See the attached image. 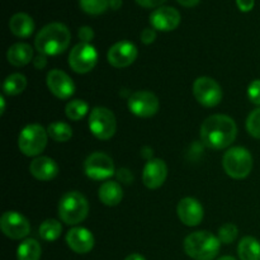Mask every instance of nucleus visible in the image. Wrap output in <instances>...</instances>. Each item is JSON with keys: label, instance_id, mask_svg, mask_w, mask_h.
Returning a JSON list of instances; mask_svg holds the SVG:
<instances>
[{"label": "nucleus", "instance_id": "22", "mask_svg": "<svg viewBox=\"0 0 260 260\" xmlns=\"http://www.w3.org/2000/svg\"><path fill=\"white\" fill-rule=\"evenodd\" d=\"M9 28L13 35L17 37L27 38L35 30V22H33L32 17L25 13H17L10 18Z\"/></svg>", "mask_w": 260, "mask_h": 260}, {"label": "nucleus", "instance_id": "4", "mask_svg": "<svg viewBox=\"0 0 260 260\" xmlns=\"http://www.w3.org/2000/svg\"><path fill=\"white\" fill-rule=\"evenodd\" d=\"M88 213V200L76 190L65 193L58 202V216L66 225H78L83 222Z\"/></svg>", "mask_w": 260, "mask_h": 260}, {"label": "nucleus", "instance_id": "8", "mask_svg": "<svg viewBox=\"0 0 260 260\" xmlns=\"http://www.w3.org/2000/svg\"><path fill=\"white\" fill-rule=\"evenodd\" d=\"M193 95L203 107L212 108L220 104L223 93L217 81L208 76H201L193 84Z\"/></svg>", "mask_w": 260, "mask_h": 260}, {"label": "nucleus", "instance_id": "7", "mask_svg": "<svg viewBox=\"0 0 260 260\" xmlns=\"http://www.w3.org/2000/svg\"><path fill=\"white\" fill-rule=\"evenodd\" d=\"M89 128L90 132L99 140L112 139L116 134L117 122L113 112L106 107H95L89 116Z\"/></svg>", "mask_w": 260, "mask_h": 260}, {"label": "nucleus", "instance_id": "2", "mask_svg": "<svg viewBox=\"0 0 260 260\" xmlns=\"http://www.w3.org/2000/svg\"><path fill=\"white\" fill-rule=\"evenodd\" d=\"M71 33L62 23H50L37 33L35 40L36 50L45 56H56L68 50Z\"/></svg>", "mask_w": 260, "mask_h": 260}, {"label": "nucleus", "instance_id": "12", "mask_svg": "<svg viewBox=\"0 0 260 260\" xmlns=\"http://www.w3.org/2000/svg\"><path fill=\"white\" fill-rule=\"evenodd\" d=\"M0 229L5 236L13 240H20L30 231L29 221L17 211H8L0 218Z\"/></svg>", "mask_w": 260, "mask_h": 260}, {"label": "nucleus", "instance_id": "6", "mask_svg": "<svg viewBox=\"0 0 260 260\" xmlns=\"http://www.w3.org/2000/svg\"><path fill=\"white\" fill-rule=\"evenodd\" d=\"M48 139L47 129L41 124H28L20 131L18 137V147L25 156H38L46 149Z\"/></svg>", "mask_w": 260, "mask_h": 260}, {"label": "nucleus", "instance_id": "14", "mask_svg": "<svg viewBox=\"0 0 260 260\" xmlns=\"http://www.w3.org/2000/svg\"><path fill=\"white\" fill-rule=\"evenodd\" d=\"M47 86L51 93L58 99H69L75 93V84L73 79L62 70L53 69L47 74Z\"/></svg>", "mask_w": 260, "mask_h": 260}, {"label": "nucleus", "instance_id": "43", "mask_svg": "<svg viewBox=\"0 0 260 260\" xmlns=\"http://www.w3.org/2000/svg\"><path fill=\"white\" fill-rule=\"evenodd\" d=\"M217 260H236V259H235V258H233V256L226 255V256H222V258H218Z\"/></svg>", "mask_w": 260, "mask_h": 260}, {"label": "nucleus", "instance_id": "27", "mask_svg": "<svg viewBox=\"0 0 260 260\" xmlns=\"http://www.w3.org/2000/svg\"><path fill=\"white\" fill-rule=\"evenodd\" d=\"M62 233V226L57 220L48 218L40 226V236L45 241H55L60 238Z\"/></svg>", "mask_w": 260, "mask_h": 260}, {"label": "nucleus", "instance_id": "32", "mask_svg": "<svg viewBox=\"0 0 260 260\" xmlns=\"http://www.w3.org/2000/svg\"><path fill=\"white\" fill-rule=\"evenodd\" d=\"M248 98L251 103L260 106V79L250 83L248 88Z\"/></svg>", "mask_w": 260, "mask_h": 260}, {"label": "nucleus", "instance_id": "21", "mask_svg": "<svg viewBox=\"0 0 260 260\" xmlns=\"http://www.w3.org/2000/svg\"><path fill=\"white\" fill-rule=\"evenodd\" d=\"M99 200L103 205L113 207V206L119 205V202L123 198V190L122 187L117 182H112V180H107L99 188Z\"/></svg>", "mask_w": 260, "mask_h": 260}, {"label": "nucleus", "instance_id": "29", "mask_svg": "<svg viewBox=\"0 0 260 260\" xmlns=\"http://www.w3.org/2000/svg\"><path fill=\"white\" fill-rule=\"evenodd\" d=\"M80 8L90 15H99L109 7V0H79Z\"/></svg>", "mask_w": 260, "mask_h": 260}, {"label": "nucleus", "instance_id": "5", "mask_svg": "<svg viewBox=\"0 0 260 260\" xmlns=\"http://www.w3.org/2000/svg\"><path fill=\"white\" fill-rule=\"evenodd\" d=\"M222 167L229 177L234 179H244L253 169V156L245 147H231L223 155Z\"/></svg>", "mask_w": 260, "mask_h": 260}, {"label": "nucleus", "instance_id": "39", "mask_svg": "<svg viewBox=\"0 0 260 260\" xmlns=\"http://www.w3.org/2000/svg\"><path fill=\"white\" fill-rule=\"evenodd\" d=\"M177 2L179 3L180 5H183V7L192 8V7H196V5L200 3V0H177Z\"/></svg>", "mask_w": 260, "mask_h": 260}, {"label": "nucleus", "instance_id": "33", "mask_svg": "<svg viewBox=\"0 0 260 260\" xmlns=\"http://www.w3.org/2000/svg\"><path fill=\"white\" fill-rule=\"evenodd\" d=\"M79 38L81 40V42L89 43L94 38V32L90 27H81L79 28Z\"/></svg>", "mask_w": 260, "mask_h": 260}, {"label": "nucleus", "instance_id": "15", "mask_svg": "<svg viewBox=\"0 0 260 260\" xmlns=\"http://www.w3.org/2000/svg\"><path fill=\"white\" fill-rule=\"evenodd\" d=\"M177 212L179 220L189 228L200 225L203 220V215H205L202 205L192 197H185L180 200V202L178 203Z\"/></svg>", "mask_w": 260, "mask_h": 260}, {"label": "nucleus", "instance_id": "3", "mask_svg": "<svg viewBox=\"0 0 260 260\" xmlns=\"http://www.w3.org/2000/svg\"><path fill=\"white\" fill-rule=\"evenodd\" d=\"M184 251L194 260H213L218 255L221 241L210 231H196L184 239Z\"/></svg>", "mask_w": 260, "mask_h": 260}, {"label": "nucleus", "instance_id": "1", "mask_svg": "<svg viewBox=\"0 0 260 260\" xmlns=\"http://www.w3.org/2000/svg\"><path fill=\"white\" fill-rule=\"evenodd\" d=\"M238 127L235 121L226 114L210 116L201 126V140L212 150H223L236 139Z\"/></svg>", "mask_w": 260, "mask_h": 260}, {"label": "nucleus", "instance_id": "16", "mask_svg": "<svg viewBox=\"0 0 260 260\" xmlns=\"http://www.w3.org/2000/svg\"><path fill=\"white\" fill-rule=\"evenodd\" d=\"M167 177L168 167L161 159L149 160L142 172V182L149 189H157L161 187Z\"/></svg>", "mask_w": 260, "mask_h": 260}, {"label": "nucleus", "instance_id": "28", "mask_svg": "<svg viewBox=\"0 0 260 260\" xmlns=\"http://www.w3.org/2000/svg\"><path fill=\"white\" fill-rule=\"evenodd\" d=\"M89 111V106L86 102L81 101V99H74L70 101L65 107L66 117L71 121H80L81 118L86 116Z\"/></svg>", "mask_w": 260, "mask_h": 260}, {"label": "nucleus", "instance_id": "37", "mask_svg": "<svg viewBox=\"0 0 260 260\" xmlns=\"http://www.w3.org/2000/svg\"><path fill=\"white\" fill-rule=\"evenodd\" d=\"M117 177H118L119 180L124 183H131L132 179H134L132 174L127 169H119L118 173H117Z\"/></svg>", "mask_w": 260, "mask_h": 260}, {"label": "nucleus", "instance_id": "13", "mask_svg": "<svg viewBox=\"0 0 260 260\" xmlns=\"http://www.w3.org/2000/svg\"><path fill=\"white\" fill-rule=\"evenodd\" d=\"M137 55L139 51L134 43L129 41H119L109 48L107 58L113 68L123 69L132 65L137 58Z\"/></svg>", "mask_w": 260, "mask_h": 260}, {"label": "nucleus", "instance_id": "31", "mask_svg": "<svg viewBox=\"0 0 260 260\" xmlns=\"http://www.w3.org/2000/svg\"><path fill=\"white\" fill-rule=\"evenodd\" d=\"M246 129L251 136L260 140V107L249 114L246 119Z\"/></svg>", "mask_w": 260, "mask_h": 260}, {"label": "nucleus", "instance_id": "35", "mask_svg": "<svg viewBox=\"0 0 260 260\" xmlns=\"http://www.w3.org/2000/svg\"><path fill=\"white\" fill-rule=\"evenodd\" d=\"M165 2L167 0H136L137 4L144 8H160Z\"/></svg>", "mask_w": 260, "mask_h": 260}, {"label": "nucleus", "instance_id": "19", "mask_svg": "<svg viewBox=\"0 0 260 260\" xmlns=\"http://www.w3.org/2000/svg\"><path fill=\"white\" fill-rule=\"evenodd\" d=\"M29 172L36 179L42 180V182H48L57 177L58 174V165L51 157L47 156H38L33 159L29 165Z\"/></svg>", "mask_w": 260, "mask_h": 260}, {"label": "nucleus", "instance_id": "24", "mask_svg": "<svg viewBox=\"0 0 260 260\" xmlns=\"http://www.w3.org/2000/svg\"><path fill=\"white\" fill-rule=\"evenodd\" d=\"M41 254H42V249H41L40 243L35 239H25L17 249L18 260H40Z\"/></svg>", "mask_w": 260, "mask_h": 260}, {"label": "nucleus", "instance_id": "41", "mask_svg": "<svg viewBox=\"0 0 260 260\" xmlns=\"http://www.w3.org/2000/svg\"><path fill=\"white\" fill-rule=\"evenodd\" d=\"M124 260H146V259H145L142 255H140V254L135 253V254H129V255Z\"/></svg>", "mask_w": 260, "mask_h": 260}, {"label": "nucleus", "instance_id": "26", "mask_svg": "<svg viewBox=\"0 0 260 260\" xmlns=\"http://www.w3.org/2000/svg\"><path fill=\"white\" fill-rule=\"evenodd\" d=\"M48 136L56 142H66L73 137V128L65 122H53L47 127Z\"/></svg>", "mask_w": 260, "mask_h": 260}, {"label": "nucleus", "instance_id": "23", "mask_svg": "<svg viewBox=\"0 0 260 260\" xmlns=\"http://www.w3.org/2000/svg\"><path fill=\"white\" fill-rule=\"evenodd\" d=\"M240 260H260V243L253 236H245L238 246Z\"/></svg>", "mask_w": 260, "mask_h": 260}, {"label": "nucleus", "instance_id": "9", "mask_svg": "<svg viewBox=\"0 0 260 260\" xmlns=\"http://www.w3.org/2000/svg\"><path fill=\"white\" fill-rule=\"evenodd\" d=\"M98 62V52L90 43L75 45L69 55V65L75 73L86 74L93 70Z\"/></svg>", "mask_w": 260, "mask_h": 260}, {"label": "nucleus", "instance_id": "18", "mask_svg": "<svg viewBox=\"0 0 260 260\" xmlns=\"http://www.w3.org/2000/svg\"><path fill=\"white\" fill-rule=\"evenodd\" d=\"M68 246L76 254H86L94 248V236L88 229L73 228L66 235Z\"/></svg>", "mask_w": 260, "mask_h": 260}, {"label": "nucleus", "instance_id": "34", "mask_svg": "<svg viewBox=\"0 0 260 260\" xmlns=\"http://www.w3.org/2000/svg\"><path fill=\"white\" fill-rule=\"evenodd\" d=\"M156 38V33H155L154 29L151 28H146V29L142 30L141 33V41L145 43V45H150L152 43Z\"/></svg>", "mask_w": 260, "mask_h": 260}, {"label": "nucleus", "instance_id": "25", "mask_svg": "<svg viewBox=\"0 0 260 260\" xmlns=\"http://www.w3.org/2000/svg\"><path fill=\"white\" fill-rule=\"evenodd\" d=\"M27 88V79L19 73L12 74L3 83V91L7 95H18Z\"/></svg>", "mask_w": 260, "mask_h": 260}, {"label": "nucleus", "instance_id": "17", "mask_svg": "<svg viewBox=\"0 0 260 260\" xmlns=\"http://www.w3.org/2000/svg\"><path fill=\"white\" fill-rule=\"evenodd\" d=\"M150 23L155 29L170 32L179 25L180 13L172 7H160L151 13Z\"/></svg>", "mask_w": 260, "mask_h": 260}, {"label": "nucleus", "instance_id": "10", "mask_svg": "<svg viewBox=\"0 0 260 260\" xmlns=\"http://www.w3.org/2000/svg\"><path fill=\"white\" fill-rule=\"evenodd\" d=\"M84 172L93 180H106L114 175L113 160L104 152H93L84 162Z\"/></svg>", "mask_w": 260, "mask_h": 260}, {"label": "nucleus", "instance_id": "20", "mask_svg": "<svg viewBox=\"0 0 260 260\" xmlns=\"http://www.w3.org/2000/svg\"><path fill=\"white\" fill-rule=\"evenodd\" d=\"M8 62L12 63L13 66L22 68V66L28 65L33 58V50L28 43L18 42L10 46L7 52Z\"/></svg>", "mask_w": 260, "mask_h": 260}, {"label": "nucleus", "instance_id": "42", "mask_svg": "<svg viewBox=\"0 0 260 260\" xmlns=\"http://www.w3.org/2000/svg\"><path fill=\"white\" fill-rule=\"evenodd\" d=\"M0 103H2V108H0V114H4V112H5V99H4V96H0Z\"/></svg>", "mask_w": 260, "mask_h": 260}, {"label": "nucleus", "instance_id": "38", "mask_svg": "<svg viewBox=\"0 0 260 260\" xmlns=\"http://www.w3.org/2000/svg\"><path fill=\"white\" fill-rule=\"evenodd\" d=\"M33 62H35L36 69H38V70H41V69H43L46 65H47V61H46L45 55L37 56V57H36L35 60H33Z\"/></svg>", "mask_w": 260, "mask_h": 260}, {"label": "nucleus", "instance_id": "36", "mask_svg": "<svg viewBox=\"0 0 260 260\" xmlns=\"http://www.w3.org/2000/svg\"><path fill=\"white\" fill-rule=\"evenodd\" d=\"M236 4L241 12H250L254 8L255 0H236Z\"/></svg>", "mask_w": 260, "mask_h": 260}, {"label": "nucleus", "instance_id": "11", "mask_svg": "<svg viewBox=\"0 0 260 260\" xmlns=\"http://www.w3.org/2000/svg\"><path fill=\"white\" fill-rule=\"evenodd\" d=\"M160 108L157 96L147 90L135 91L128 98V109L135 116L141 118H150L155 116Z\"/></svg>", "mask_w": 260, "mask_h": 260}, {"label": "nucleus", "instance_id": "30", "mask_svg": "<svg viewBox=\"0 0 260 260\" xmlns=\"http://www.w3.org/2000/svg\"><path fill=\"white\" fill-rule=\"evenodd\" d=\"M239 230L234 223H225L223 226H221L220 230H218V236L221 244H231L236 240L238 238Z\"/></svg>", "mask_w": 260, "mask_h": 260}, {"label": "nucleus", "instance_id": "40", "mask_svg": "<svg viewBox=\"0 0 260 260\" xmlns=\"http://www.w3.org/2000/svg\"><path fill=\"white\" fill-rule=\"evenodd\" d=\"M122 5V0H109V7L112 8V9L117 10L119 9Z\"/></svg>", "mask_w": 260, "mask_h": 260}]
</instances>
